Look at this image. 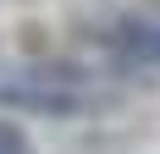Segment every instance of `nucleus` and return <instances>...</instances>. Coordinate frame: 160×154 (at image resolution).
Wrapping results in <instances>:
<instances>
[{"label":"nucleus","mask_w":160,"mask_h":154,"mask_svg":"<svg viewBox=\"0 0 160 154\" xmlns=\"http://www.w3.org/2000/svg\"><path fill=\"white\" fill-rule=\"evenodd\" d=\"M94 99H99L94 77L66 61H28L0 72V105L22 110V116H78Z\"/></svg>","instance_id":"f257e3e1"},{"label":"nucleus","mask_w":160,"mask_h":154,"mask_svg":"<svg viewBox=\"0 0 160 154\" xmlns=\"http://www.w3.org/2000/svg\"><path fill=\"white\" fill-rule=\"evenodd\" d=\"M116 50L144 66H160V17H127L116 28Z\"/></svg>","instance_id":"f03ea898"},{"label":"nucleus","mask_w":160,"mask_h":154,"mask_svg":"<svg viewBox=\"0 0 160 154\" xmlns=\"http://www.w3.org/2000/svg\"><path fill=\"white\" fill-rule=\"evenodd\" d=\"M0 154H33V138L17 121H0Z\"/></svg>","instance_id":"7ed1b4c3"}]
</instances>
